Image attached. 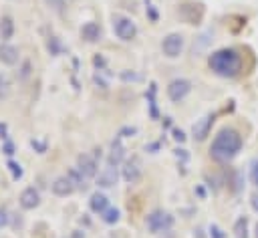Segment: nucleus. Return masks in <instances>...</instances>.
Here are the masks:
<instances>
[{"label": "nucleus", "instance_id": "f257e3e1", "mask_svg": "<svg viewBox=\"0 0 258 238\" xmlns=\"http://www.w3.org/2000/svg\"><path fill=\"white\" fill-rule=\"evenodd\" d=\"M242 149V135L238 129L234 127H224L216 133L212 145H210V155L212 159L226 163L230 159H234Z\"/></svg>", "mask_w": 258, "mask_h": 238}, {"label": "nucleus", "instance_id": "f03ea898", "mask_svg": "<svg viewBox=\"0 0 258 238\" xmlns=\"http://www.w3.org/2000/svg\"><path fill=\"white\" fill-rule=\"evenodd\" d=\"M208 65L218 77L232 79L242 71V56L234 48H220V50L210 54Z\"/></svg>", "mask_w": 258, "mask_h": 238}, {"label": "nucleus", "instance_id": "7ed1b4c3", "mask_svg": "<svg viewBox=\"0 0 258 238\" xmlns=\"http://www.w3.org/2000/svg\"><path fill=\"white\" fill-rule=\"evenodd\" d=\"M145 224H147V230L151 234H161V232H167L171 226H173V216L169 212H163V210H155L151 212L147 218H145Z\"/></svg>", "mask_w": 258, "mask_h": 238}, {"label": "nucleus", "instance_id": "20e7f679", "mask_svg": "<svg viewBox=\"0 0 258 238\" xmlns=\"http://www.w3.org/2000/svg\"><path fill=\"white\" fill-rule=\"evenodd\" d=\"M113 30H115V34L121 38V40H133L135 38V34H137V26H135V22L129 18V16H125V14H113Z\"/></svg>", "mask_w": 258, "mask_h": 238}, {"label": "nucleus", "instance_id": "39448f33", "mask_svg": "<svg viewBox=\"0 0 258 238\" xmlns=\"http://www.w3.org/2000/svg\"><path fill=\"white\" fill-rule=\"evenodd\" d=\"M189 93H191V83H189L187 79H173V81L167 85V97H169L173 103L183 101Z\"/></svg>", "mask_w": 258, "mask_h": 238}, {"label": "nucleus", "instance_id": "423d86ee", "mask_svg": "<svg viewBox=\"0 0 258 238\" xmlns=\"http://www.w3.org/2000/svg\"><path fill=\"white\" fill-rule=\"evenodd\" d=\"M161 50H163V54L169 56V58L179 56L181 50H183V36L177 34V32L167 34V36L163 38V42H161Z\"/></svg>", "mask_w": 258, "mask_h": 238}, {"label": "nucleus", "instance_id": "0eeeda50", "mask_svg": "<svg viewBox=\"0 0 258 238\" xmlns=\"http://www.w3.org/2000/svg\"><path fill=\"white\" fill-rule=\"evenodd\" d=\"M77 169L81 171V175L85 180H91V177L97 175V159L91 157L89 153H81L77 157Z\"/></svg>", "mask_w": 258, "mask_h": 238}, {"label": "nucleus", "instance_id": "6e6552de", "mask_svg": "<svg viewBox=\"0 0 258 238\" xmlns=\"http://www.w3.org/2000/svg\"><path fill=\"white\" fill-rule=\"evenodd\" d=\"M212 123H214V113H208V115L200 117V119L194 123V127H191L194 139H196V141H204V139L208 137V133H210Z\"/></svg>", "mask_w": 258, "mask_h": 238}, {"label": "nucleus", "instance_id": "1a4fd4ad", "mask_svg": "<svg viewBox=\"0 0 258 238\" xmlns=\"http://www.w3.org/2000/svg\"><path fill=\"white\" fill-rule=\"evenodd\" d=\"M123 177L129 184H135L141 177V163H139L137 157H131V159L125 161V165H123Z\"/></svg>", "mask_w": 258, "mask_h": 238}, {"label": "nucleus", "instance_id": "9d476101", "mask_svg": "<svg viewBox=\"0 0 258 238\" xmlns=\"http://www.w3.org/2000/svg\"><path fill=\"white\" fill-rule=\"evenodd\" d=\"M125 159V145L121 143V137L117 135L115 139H113V143H111V151H109V165H113V167H117L121 161Z\"/></svg>", "mask_w": 258, "mask_h": 238}, {"label": "nucleus", "instance_id": "9b49d317", "mask_svg": "<svg viewBox=\"0 0 258 238\" xmlns=\"http://www.w3.org/2000/svg\"><path fill=\"white\" fill-rule=\"evenodd\" d=\"M18 200H20V206L24 210H34L40 204V196H38V192L34 188H24Z\"/></svg>", "mask_w": 258, "mask_h": 238}, {"label": "nucleus", "instance_id": "f8f14e48", "mask_svg": "<svg viewBox=\"0 0 258 238\" xmlns=\"http://www.w3.org/2000/svg\"><path fill=\"white\" fill-rule=\"evenodd\" d=\"M75 192V184L71 182L69 175H62V177H56L52 182V194L54 196H71Z\"/></svg>", "mask_w": 258, "mask_h": 238}, {"label": "nucleus", "instance_id": "ddd939ff", "mask_svg": "<svg viewBox=\"0 0 258 238\" xmlns=\"http://www.w3.org/2000/svg\"><path fill=\"white\" fill-rule=\"evenodd\" d=\"M81 38L87 42H97L101 38V26L97 22H85L81 26Z\"/></svg>", "mask_w": 258, "mask_h": 238}, {"label": "nucleus", "instance_id": "4468645a", "mask_svg": "<svg viewBox=\"0 0 258 238\" xmlns=\"http://www.w3.org/2000/svg\"><path fill=\"white\" fill-rule=\"evenodd\" d=\"M115 184H117V167L107 165V167L99 173L97 186H101V188H111V186H115Z\"/></svg>", "mask_w": 258, "mask_h": 238}, {"label": "nucleus", "instance_id": "2eb2a0df", "mask_svg": "<svg viewBox=\"0 0 258 238\" xmlns=\"http://www.w3.org/2000/svg\"><path fill=\"white\" fill-rule=\"evenodd\" d=\"M0 61L4 65H16L18 63V48L8 44V42H2L0 44Z\"/></svg>", "mask_w": 258, "mask_h": 238}, {"label": "nucleus", "instance_id": "dca6fc26", "mask_svg": "<svg viewBox=\"0 0 258 238\" xmlns=\"http://www.w3.org/2000/svg\"><path fill=\"white\" fill-rule=\"evenodd\" d=\"M89 208H91L95 214H103V212L109 208V198H107L105 194H101V192H95V194L91 196V200H89Z\"/></svg>", "mask_w": 258, "mask_h": 238}, {"label": "nucleus", "instance_id": "f3484780", "mask_svg": "<svg viewBox=\"0 0 258 238\" xmlns=\"http://www.w3.org/2000/svg\"><path fill=\"white\" fill-rule=\"evenodd\" d=\"M12 32H14V22H12V18L2 16V18H0V38L6 42V40L12 36Z\"/></svg>", "mask_w": 258, "mask_h": 238}, {"label": "nucleus", "instance_id": "a211bd4d", "mask_svg": "<svg viewBox=\"0 0 258 238\" xmlns=\"http://www.w3.org/2000/svg\"><path fill=\"white\" fill-rule=\"evenodd\" d=\"M234 234H236V238H248V218L246 216H242V218L236 220Z\"/></svg>", "mask_w": 258, "mask_h": 238}, {"label": "nucleus", "instance_id": "6ab92c4d", "mask_svg": "<svg viewBox=\"0 0 258 238\" xmlns=\"http://www.w3.org/2000/svg\"><path fill=\"white\" fill-rule=\"evenodd\" d=\"M101 218H103V222H107V224H115V222H119V218H121V212L117 210V208H107L103 214H101Z\"/></svg>", "mask_w": 258, "mask_h": 238}, {"label": "nucleus", "instance_id": "aec40b11", "mask_svg": "<svg viewBox=\"0 0 258 238\" xmlns=\"http://www.w3.org/2000/svg\"><path fill=\"white\" fill-rule=\"evenodd\" d=\"M250 182H252V186L258 188V157H254L250 161Z\"/></svg>", "mask_w": 258, "mask_h": 238}, {"label": "nucleus", "instance_id": "412c9836", "mask_svg": "<svg viewBox=\"0 0 258 238\" xmlns=\"http://www.w3.org/2000/svg\"><path fill=\"white\" fill-rule=\"evenodd\" d=\"M149 105H151V117H157V109H155V83L149 85Z\"/></svg>", "mask_w": 258, "mask_h": 238}, {"label": "nucleus", "instance_id": "4be33fe9", "mask_svg": "<svg viewBox=\"0 0 258 238\" xmlns=\"http://www.w3.org/2000/svg\"><path fill=\"white\" fill-rule=\"evenodd\" d=\"M6 167L10 169L12 180H20V177H22V169H20V165H18L16 161H8V163H6Z\"/></svg>", "mask_w": 258, "mask_h": 238}, {"label": "nucleus", "instance_id": "5701e85b", "mask_svg": "<svg viewBox=\"0 0 258 238\" xmlns=\"http://www.w3.org/2000/svg\"><path fill=\"white\" fill-rule=\"evenodd\" d=\"M210 236H212V238H226V234L222 232V228H220L218 224H212V226H210Z\"/></svg>", "mask_w": 258, "mask_h": 238}, {"label": "nucleus", "instance_id": "b1692460", "mask_svg": "<svg viewBox=\"0 0 258 238\" xmlns=\"http://www.w3.org/2000/svg\"><path fill=\"white\" fill-rule=\"evenodd\" d=\"M48 50H50V54H58L60 52V44H58V40L54 36L48 40Z\"/></svg>", "mask_w": 258, "mask_h": 238}, {"label": "nucleus", "instance_id": "393cba45", "mask_svg": "<svg viewBox=\"0 0 258 238\" xmlns=\"http://www.w3.org/2000/svg\"><path fill=\"white\" fill-rule=\"evenodd\" d=\"M46 4L50 8H54L56 12H62V6H64V0H46Z\"/></svg>", "mask_w": 258, "mask_h": 238}, {"label": "nucleus", "instance_id": "a878e982", "mask_svg": "<svg viewBox=\"0 0 258 238\" xmlns=\"http://www.w3.org/2000/svg\"><path fill=\"white\" fill-rule=\"evenodd\" d=\"M173 139L181 143V141H185V133H183L181 129H173Z\"/></svg>", "mask_w": 258, "mask_h": 238}, {"label": "nucleus", "instance_id": "bb28decb", "mask_svg": "<svg viewBox=\"0 0 258 238\" xmlns=\"http://www.w3.org/2000/svg\"><path fill=\"white\" fill-rule=\"evenodd\" d=\"M2 151H4L6 155H12V153H14V145H12L10 141H4V147H2Z\"/></svg>", "mask_w": 258, "mask_h": 238}, {"label": "nucleus", "instance_id": "cd10ccee", "mask_svg": "<svg viewBox=\"0 0 258 238\" xmlns=\"http://www.w3.org/2000/svg\"><path fill=\"white\" fill-rule=\"evenodd\" d=\"M6 224H8V214H6V210L0 208V228H4Z\"/></svg>", "mask_w": 258, "mask_h": 238}, {"label": "nucleus", "instance_id": "c85d7f7f", "mask_svg": "<svg viewBox=\"0 0 258 238\" xmlns=\"http://www.w3.org/2000/svg\"><path fill=\"white\" fill-rule=\"evenodd\" d=\"M250 204H252V210L258 212V192H254V194L250 196Z\"/></svg>", "mask_w": 258, "mask_h": 238}, {"label": "nucleus", "instance_id": "c756f323", "mask_svg": "<svg viewBox=\"0 0 258 238\" xmlns=\"http://www.w3.org/2000/svg\"><path fill=\"white\" fill-rule=\"evenodd\" d=\"M147 12H149V18H151V20H157V12L153 10V6L147 4Z\"/></svg>", "mask_w": 258, "mask_h": 238}, {"label": "nucleus", "instance_id": "7c9ffc66", "mask_svg": "<svg viewBox=\"0 0 258 238\" xmlns=\"http://www.w3.org/2000/svg\"><path fill=\"white\" fill-rule=\"evenodd\" d=\"M121 77H123V79H125V81H129V79H133V81H137V79H139V77H137V75H129V73H123V75H121Z\"/></svg>", "mask_w": 258, "mask_h": 238}, {"label": "nucleus", "instance_id": "2f4dec72", "mask_svg": "<svg viewBox=\"0 0 258 238\" xmlns=\"http://www.w3.org/2000/svg\"><path fill=\"white\" fill-rule=\"evenodd\" d=\"M175 155H177V157H181V159H187V153H185V149H177V151H175Z\"/></svg>", "mask_w": 258, "mask_h": 238}, {"label": "nucleus", "instance_id": "473e14b6", "mask_svg": "<svg viewBox=\"0 0 258 238\" xmlns=\"http://www.w3.org/2000/svg\"><path fill=\"white\" fill-rule=\"evenodd\" d=\"M0 139H6V125H0Z\"/></svg>", "mask_w": 258, "mask_h": 238}, {"label": "nucleus", "instance_id": "72a5a7b5", "mask_svg": "<svg viewBox=\"0 0 258 238\" xmlns=\"http://www.w3.org/2000/svg\"><path fill=\"white\" fill-rule=\"evenodd\" d=\"M196 192H198V196H200V198H204V190H202V188H200V186H198V188H196Z\"/></svg>", "mask_w": 258, "mask_h": 238}, {"label": "nucleus", "instance_id": "f704fd0d", "mask_svg": "<svg viewBox=\"0 0 258 238\" xmlns=\"http://www.w3.org/2000/svg\"><path fill=\"white\" fill-rule=\"evenodd\" d=\"M256 238H258V224H256Z\"/></svg>", "mask_w": 258, "mask_h": 238}]
</instances>
